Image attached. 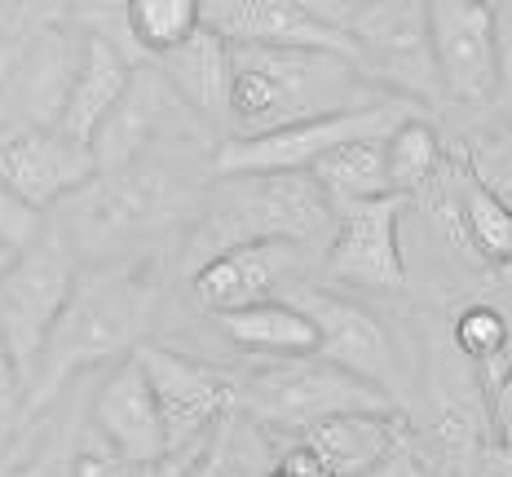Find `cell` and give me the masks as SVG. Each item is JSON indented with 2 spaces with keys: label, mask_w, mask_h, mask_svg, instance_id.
Masks as SVG:
<instances>
[{
  "label": "cell",
  "mask_w": 512,
  "mask_h": 477,
  "mask_svg": "<svg viewBox=\"0 0 512 477\" xmlns=\"http://www.w3.org/2000/svg\"><path fill=\"white\" fill-rule=\"evenodd\" d=\"M217 327L230 336L239 349H252L261 358H279V354H314L318 332L309 323V314L301 305H292L287 296H270V301L243 305L230 314H212Z\"/></svg>",
  "instance_id": "7402d4cb"
},
{
  "label": "cell",
  "mask_w": 512,
  "mask_h": 477,
  "mask_svg": "<svg viewBox=\"0 0 512 477\" xmlns=\"http://www.w3.org/2000/svg\"><path fill=\"white\" fill-rule=\"evenodd\" d=\"M36 226H40V212H31L14 190L0 182V235L27 248V243H36Z\"/></svg>",
  "instance_id": "4dcf8cb0"
},
{
  "label": "cell",
  "mask_w": 512,
  "mask_h": 477,
  "mask_svg": "<svg viewBox=\"0 0 512 477\" xmlns=\"http://www.w3.org/2000/svg\"><path fill=\"white\" fill-rule=\"evenodd\" d=\"M186 137H204L208 142L212 133L181 102V93L168 84L164 71L151 58H142L128 93L102 120V129L93 133L89 146H93V159H98V173H111V168L137 164V159H159L164 142H186Z\"/></svg>",
  "instance_id": "9c48e42d"
},
{
  "label": "cell",
  "mask_w": 512,
  "mask_h": 477,
  "mask_svg": "<svg viewBox=\"0 0 512 477\" xmlns=\"http://www.w3.org/2000/svg\"><path fill=\"white\" fill-rule=\"evenodd\" d=\"M323 195L332 204H358V199H380L393 195L389 190V168H384V137H358V142H345L336 151H327L309 168Z\"/></svg>",
  "instance_id": "603a6c76"
},
{
  "label": "cell",
  "mask_w": 512,
  "mask_h": 477,
  "mask_svg": "<svg viewBox=\"0 0 512 477\" xmlns=\"http://www.w3.org/2000/svg\"><path fill=\"white\" fill-rule=\"evenodd\" d=\"M137 53H128L120 40H106V36H93L84 31V58H80V76L71 84V98H67V111H62V124L71 137L80 142H93V133L102 129V120L120 106V98L133 84V71H137Z\"/></svg>",
  "instance_id": "ffe728a7"
},
{
  "label": "cell",
  "mask_w": 512,
  "mask_h": 477,
  "mask_svg": "<svg viewBox=\"0 0 512 477\" xmlns=\"http://www.w3.org/2000/svg\"><path fill=\"white\" fill-rule=\"evenodd\" d=\"M76 252L71 243L53 230V235L36 239L31 248H23L18 265L9 270V279L0 283V345L14 354L18 371L36 376V363L45 354V341L58 323L62 305H67L71 288H76Z\"/></svg>",
  "instance_id": "ba28073f"
},
{
  "label": "cell",
  "mask_w": 512,
  "mask_h": 477,
  "mask_svg": "<svg viewBox=\"0 0 512 477\" xmlns=\"http://www.w3.org/2000/svg\"><path fill=\"white\" fill-rule=\"evenodd\" d=\"M159 296H164V274L151 252H124L80 270L31 376V416L58 402L62 389H71V380L84 371H111L128 354H137L155 323Z\"/></svg>",
  "instance_id": "6da1fadb"
},
{
  "label": "cell",
  "mask_w": 512,
  "mask_h": 477,
  "mask_svg": "<svg viewBox=\"0 0 512 477\" xmlns=\"http://www.w3.org/2000/svg\"><path fill=\"white\" fill-rule=\"evenodd\" d=\"M380 89L362 80L358 62L314 45H234L230 137H256L318 115L376 102Z\"/></svg>",
  "instance_id": "7a4b0ae2"
},
{
  "label": "cell",
  "mask_w": 512,
  "mask_h": 477,
  "mask_svg": "<svg viewBox=\"0 0 512 477\" xmlns=\"http://www.w3.org/2000/svg\"><path fill=\"white\" fill-rule=\"evenodd\" d=\"M62 27H76L71 0H0V49L31 45Z\"/></svg>",
  "instance_id": "4316f807"
},
{
  "label": "cell",
  "mask_w": 512,
  "mask_h": 477,
  "mask_svg": "<svg viewBox=\"0 0 512 477\" xmlns=\"http://www.w3.org/2000/svg\"><path fill=\"white\" fill-rule=\"evenodd\" d=\"M349 40L362 80L420 106L446 102L424 0H305Z\"/></svg>",
  "instance_id": "5b68a950"
},
{
  "label": "cell",
  "mask_w": 512,
  "mask_h": 477,
  "mask_svg": "<svg viewBox=\"0 0 512 477\" xmlns=\"http://www.w3.org/2000/svg\"><path fill=\"white\" fill-rule=\"evenodd\" d=\"M495 424H499V433L512 429V363L504 367V376L495 385Z\"/></svg>",
  "instance_id": "e575fe53"
},
{
  "label": "cell",
  "mask_w": 512,
  "mask_h": 477,
  "mask_svg": "<svg viewBox=\"0 0 512 477\" xmlns=\"http://www.w3.org/2000/svg\"><path fill=\"white\" fill-rule=\"evenodd\" d=\"M204 27V0H128V40L142 58L186 45Z\"/></svg>",
  "instance_id": "d4e9b609"
},
{
  "label": "cell",
  "mask_w": 512,
  "mask_h": 477,
  "mask_svg": "<svg viewBox=\"0 0 512 477\" xmlns=\"http://www.w3.org/2000/svg\"><path fill=\"white\" fill-rule=\"evenodd\" d=\"M239 407L274 433H309L314 424L345 411L393 407V394L314 349V354L265 358L261 367H252L239 380Z\"/></svg>",
  "instance_id": "8992f818"
},
{
  "label": "cell",
  "mask_w": 512,
  "mask_h": 477,
  "mask_svg": "<svg viewBox=\"0 0 512 477\" xmlns=\"http://www.w3.org/2000/svg\"><path fill=\"white\" fill-rule=\"evenodd\" d=\"M336 204L309 173H217L204 186L186 235V270L248 243H314Z\"/></svg>",
  "instance_id": "3957f363"
},
{
  "label": "cell",
  "mask_w": 512,
  "mask_h": 477,
  "mask_svg": "<svg viewBox=\"0 0 512 477\" xmlns=\"http://www.w3.org/2000/svg\"><path fill=\"white\" fill-rule=\"evenodd\" d=\"M18 469V460H14V447L5 442V433H0V477H9Z\"/></svg>",
  "instance_id": "74e56055"
},
{
  "label": "cell",
  "mask_w": 512,
  "mask_h": 477,
  "mask_svg": "<svg viewBox=\"0 0 512 477\" xmlns=\"http://www.w3.org/2000/svg\"><path fill=\"white\" fill-rule=\"evenodd\" d=\"M71 23L80 31H93V36L120 40L128 53H137L133 40H128V0H71Z\"/></svg>",
  "instance_id": "f546056e"
},
{
  "label": "cell",
  "mask_w": 512,
  "mask_h": 477,
  "mask_svg": "<svg viewBox=\"0 0 512 477\" xmlns=\"http://www.w3.org/2000/svg\"><path fill=\"white\" fill-rule=\"evenodd\" d=\"M98 177L93 146L71 137L67 129H36L23 124L0 142V182L14 190L18 199L45 217L67 195H76L84 182Z\"/></svg>",
  "instance_id": "4fadbf2b"
},
{
  "label": "cell",
  "mask_w": 512,
  "mask_h": 477,
  "mask_svg": "<svg viewBox=\"0 0 512 477\" xmlns=\"http://www.w3.org/2000/svg\"><path fill=\"white\" fill-rule=\"evenodd\" d=\"M45 460H49V455H40V460H36V464H18V469H14V473H9V477H67V473H53V469H49V464H45Z\"/></svg>",
  "instance_id": "8d00e7d4"
},
{
  "label": "cell",
  "mask_w": 512,
  "mask_h": 477,
  "mask_svg": "<svg viewBox=\"0 0 512 477\" xmlns=\"http://www.w3.org/2000/svg\"><path fill=\"white\" fill-rule=\"evenodd\" d=\"M495 102L512 111V9H499V89Z\"/></svg>",
  "instance_id": "d6a6232c"
},
{
  "label": "cell",
  "mask_w": 512,
  "mask_h": 477,
  "mask_svg": "<svg viewBox=\"0 0 512 477\" xmlns=\"http://www.w3.org/2000/svg\"><path fill=\"white\" fill-rule=\"evenodd\" d=\"M18 257H23V243H14V239L0 235V283L9 279V270L18 265Z\"/></svg>",
  "instance_id": "d590c367"
},
{
  "label": "cell",
  "mask_w": 512,
  "mask_h": 477,
  "mask_svg": "<svg viewBox=\"0 0 512 477\" xmlns=\"http://www.w3.org/2000/svg\"><path fill=\"white\" fill-rule=\"evenodd\" d=\"M451 341L468 363H499L512 345V318L499 310V305H486V301L464 305V310L455 314Z\"/></svg>",
  "instance_id": "484cf974"
},
{
  "label": "cell",
  "mask_w": 512,
  "mask_h": 477,
  "mask_svg": "<svg viewBox=\"0 0 512 477\" xmlns=\"http://www.w3.org/2000/svg\"><path fill=\"white\" fill-rule=\"evenodd\" d=\"M283 296L309 314V323L318 332V354L362 380H371V385H380L384 394L398 389V349H393L389 332H384L380 318L367 305L327 288H309V283H296Z\"/></svg>",
  "instance_id": "5bb4252c"
},
{
  "label": "cell",
  "mask_w": 512,
  "mask_h": 477,
  "mask_svg": "<svg viewBox=\"0 0 512 477\" xmlns=\"http://www.w3.org/2000/svg\"><path fill=\"white\" fill-rule=\"evenodd\" d=\"M168 84L181 93V102L199 115V124L212 133V142L230 137V93H234V45L221 31L199 27L186 45L151 58Z\"/></svg>",
  "instance_id": "e0dca14e"
},
{
  "label": "cell",
  "mask_w": 512,
  "mask_h": 477,
  "mask_svg": "<svg viewBox=\"0 0 512 477\" xmlns=\"http://www.w3.org/2000/svg\"><path fill=\"white\" fill-rule=\"evenodd\" d=\"M305 442L318 451L332 477H367L380 469L389 455H398L407 442H415L407 416L398 407H376V411H345L305 433Z\"/></svg>",
  "instance_id": "d6986e66"
},
{
  "label": "cell",
  "mask_w": 512,
  "mask_h": 477,
  "mask_svg": "<svg viewBox=\"0 0 512 477\" xmlns=\"http://www.w3.org/2000/svg\"><path fill=\"white\" fill-rule=\"evenodd\" d=\"M93 424L133 473H151L168 460V424L137 354L106 371L98 398H93Z\"/></svg>",
  "instance_id": "9a60e30c"
},
{
  "label": "cell",
  "mask_w": 512,
  "mask_h": 477,
  "mask_svg": "<svg viewBox=\"0 0 512 477\" xmlns=\"http://www.w3.org/2000/svg\"><path fill=\"white\" fill-rule=\"evenodd\" d=\"M407 199L380 195L336 208V235L327 252V274L349 288L367 292H402L407 288V261L398 248V226Z\"/></svg>",
  "instance_id": "7c38bea8"
},
{
  "label": "cell",
  "mask_w": 512,
  "mask_h": 477,
  "mask_svg": "<svg viewBox=\"0 0 512 477\" xmlns=\"http://www.w3.org/2000/svg\"><path fill=\"white\" fill-rule=\"evenodd\" d=\"M367 477H424V469L415 464V442H407L398 455H389V460H384L380 469H371Z\"/></svg>",
  "instance_id": "836d02e7"
},
{
  "label": "cell",
  "mask_w": 512,
  "mask_h": 477,
  "mask_svg": "<svg viewBox=\"0 0 512 477\" xmlns=\"http://www.w3.org/2000/svg\"><path fill=\"white\" fill-rule=\"evenodd\" d=\"M137 358H142L146 376H151L159 411H164L168 424V460L190 451L195 442H204L239 407V380H230L226 371L195 363V358L155 341L137 349Z\"/></svg>",
  "instance_id": "8fae6325"
},
{
  "label": "cell",
  "mask_w": 512,
  "mask_h": 477,
  "mask_svg": "<svg viewBox=\"0 0 512 477\" xmlns=\"http://www.w3.org/2000/svg\"><path fill=\"white\" fill-rule=\"evenodd\" d=\"M411 115H420V102L398 98V93L384 98L380 93L376 102L287 124V129H270L256 137H226L208 168L212 177L217 173H309L327 151L358 142V137H389Z\"/></svg>",
  "instance_id": "52a82bcc"
},
{
  "label": "cell",
  "mask_w": 512,
  "mask_h": 477,
  "mask_svg": "<svg viewBox=\"0 0 512 477\" xmlns=\"http://www.w3.org/2000/svg\"><path fill=\"white\" fill-rule=\"evenodd\" d=\"M18 411H27V376L18 371L14 354L0 345V433L9 429V420H14Z\"/></svg>",
  "instance_id": "1f68e13d"
},
{
  "label": "cell",
  "mask_w": 512,
  "mask_h": 477,
  "mask_svg": "<svg viewBox=\"0 0 512 477\" xmlns=\"http://www.w3.org/2000/svg\"><path fill=\"white\" fill-rule=\"evenodd\" d=\"M62 473H67V477H137V473L120 460V451H115L111 442H106L102 433H98V424H93V420H89V429H84L80 438L71 442Z\"/></svg>",
  "instance_id": "83f0119b"
},
{
  "label": "cell",
  "mask_w": 512,
  "mask_h": 477,
  "mask_svg": "<svg viewBox=\"0 0 512 477\" xmlns=\"http://www.w3.org/2000/svg\"><path fill=\"white\" fill-rule=\"evenodd\" d=\"M446 164V146L424 115H411L384 137V168H389V190L402 199H415L433 186V177Z\"/></svg>",
  "instance_id": "cb8c5ba5"
},
{
  "label": "cell",
  "mask_w": 512,
  "mask_h": 477,
  "mask_svg": "<svg viewBox=\"0 0 512 477\" xmlns=\"http://www.w3.org/2000/svg\"><path fill=\"white\" fill-rule=\"evenodd\" d=\"M199 195L204 190L177 159H137L128 168L98 173L76 195L62 199L58 235L71 243V252H84L93 261L124 257L142 239L168 230L177 217H195Z\"/></svg>",
  "instance_id": "277c9868"
},
{
  "label": "cell",
  "mask_w": 512,
  "mask_h": 477,
  "mask_svg": "<svg viewBox=\"0 0 512 477\" xmlns=\"http://www.w3.org/2000/svg\"><path fill=\"white\" fill-rule=\"evenodd\" d=\"M437 76L451 102H495L499 89V5L495 0H424Z\"/></svg>",
  "instance_id": "30bf717a"
},
{
  "label": "cell",
  "mask_w": 512,
  "mask_h": 477,
  "mask_svg": "<svg viewBox=\"0 0 512 477\" xmlns=\"http://www.w3.org/2000/svg\"><path fill=\"white\" fill-rule=\"evenodd\" d=\"M204 27L221 31L230 45H314L349 53V40L305 0H204Z\"/></svg>",
  "instance_id": "ac0fdd59"
},
{
  "label": "cell",
  "mask_w": 512,
  "mask_h": 477,
  "mask_svg": "<svg viewBox=\"0 0 512 477\" xmlns=\"http://www.w3.org/2000/svg\"><path fill=\"white\" fill-rule=\"evenodd\" d=\"M504 442H508V447H512V429H508V433H504Z\"/></svg>",
  "instance_id": "ab89813d"
},
{
  "label": "cell",
  "mask_w": 512,
  "mask_h": 477,
  "mask_svg": "<svg viewBox=\"0 0 512 477\" xmlns=\"http://www.w3.org/2000/svg\"><path fill=\"white\" fill-rule=\"evenodd\" d=\"M305 243H248V248H230L221 257L204 261L190 270V296L199 310L230 314L243 305L270 301L279 296L283 283H292L296 265H301Z\"/></svg>",
  "instance_id": "2e32d148"
},
{
  "label": "cell",
  "mask_w": 512,
  "mask_h": 477,
  "mask_svg": "<svg viewBox=\"0 0 512 477\" xmlns=\"http://www.w3.org/2000/svg\"><path fill=\"white\" fill-rule=\"evenodd\" d=\"M464 164L473 168L477 182H486L495 195H504L512 204V133L508 137H490V142L464 146Z\"/></svg>",
  "instance_id": "f1b7e54d"
},
{
  "label": "cell",
  "mask_w": 512,
  "mask_h": 477,
  "mask_svg": "<svg viewBox=\"0 0 512 477\" xmlns=\"http://www.w3.org/2000/svg\"><path fill=\"white\" fill-rule=\"evenodd\" d=\"M173 460H177V477H265L279 464L270 460L265 424L248 416L243 407H234L204 442H195Z\"/></svg>",
  "instance_id": "44dd1931"
},
{
  "label": "cell",
  "mask_w": 512,
  "mask_h": 477,
  "mask_svg": "<svg viewBox=\"0 0 512 477\" xmlns=\"http://www.w3.org/2000/svg\"><path fill=\"white\" fill-rule=\"evenodd\" d=\"M265 477H296V473H287V469H279V464H274V469L265 473Z\"/></svg>",
  "instance_id": "f35d334b"
}]
</instances>
